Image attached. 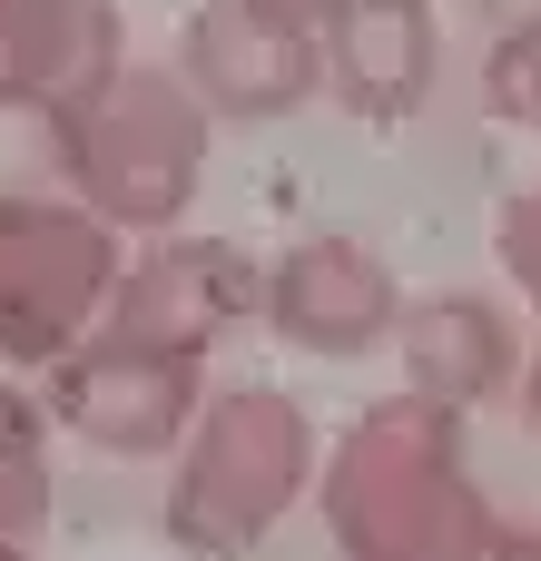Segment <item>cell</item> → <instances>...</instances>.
<instances>
[{
    "mask_svg": "<svg viewBox=\"0 0 541 561\" xmlns=\"http://www.w3.org/2000/svg\"><path fill=\"white\" fill-rule=\"evenodd\" d=\"M315 513L345 561H493L503 513L473 473L463 414L424 394H375L315 463Z\"/></svg>",
    "mask_w": 541,
    "mask_h": 561,
    "instance_id": "6da1fadb",
    "label": "cell"
},
{
    "mask_svg": "<svg viewBox=\"0 0 541 561\" xmlns=\"http://www.w3.org/2000/svg\"><path fill=\"white\" fill-rule=\"evenodd\" d=\"M325 434L286 385H217L187 444L168 454L158 533L187 561H256L296 503H315Z\"/></svg>",
    "mask_w": 541,
    "mask_h": 561,
    "instance_id": "7a4b0ae2",
    "label": "cell"
},
{
    "mask_svg": "<svg viewBox=\"0 0 541 561\" xmlns=\"http://www.w3.org/2000/svg\"><path fill=\"white\" fill-rule=\"evenodd\" d=\"M59 148V178L69 197L108 227V237H177L197 187H207V148H217V118L197 108V89L168 69V59H128L89 108H69L49 128Z\"/></svg>",
    "mask_w": 541,
    "mask_h": 561,
    "instance_id": "3957f363",
    "label": "cell"
},
{
    "mask_svg": "<svg viewBox=\"0 0 541 561\" xmlns=\"http://www.w3.org/2000/svg\"><path fill=\"white\" fill-rule=\"evenodd\" d=\"M118 266L128 237H108L79 197L0 187V365L49 375L69 345H89L118 296Z\"/></svg>",
    "mask_w": 541,
    "mask_h": 561,
    "instance_id": "277c9868",
    "label": "cell"
},
{
    "mask_svg": "<svg viewBox=\"0 0 541 561\" xmlns=\"http://www.w3.org/2000/svg\"><path fill=\"white\" fill-rule=\"evenodd\" d=\"M39 404L99 463H168L187 444V424L207 414V365L197 355L128 345V335H89V345H69L39 375Z\"/></svg>",
    "mask_w": 541,
    "mask_h": 561,
    "instance_id": "5b68a950",
    "label": "cell"
},
{
    "mask_svg": "<svg viewBox=\"0 0 541 561\" xmlns=\"http://www.w3.org/2000/svg\"><path fill=\"white\" fill-rule=\"evenodd\" d=\"M256 316H266V256L237 247V237L177 227V237H148L118 266V296H108L99 335H128V345H158V355H197L207 365Z\"/></svg>",
    "mask_w": 541,
    "mask_h": 561,
    "instance_id": "8992f818",
    "label": "cell"
},
{
    "mask_svg": "<svg viewBox=\"0 0 541 561\" xmlns=\"http://www.w3.org/2000/svg\"><path fill=\"white\" fill-rule=\"evenodd\" d=\"M404 306H414L404 276L365 237L315 227V237H286L266 256V316L256 325L296 355H375V345H394Z\"/></svg>",
    "mask_w": 541,
    "mask_h": 561,
    "instance_id": "52a82bcc",
    "label": "cell"
},
{
    "mask_svg": "<svg viewBox=\"0 0 541 561\" xmlns=\"http://www.w3.org/2000/svg\"><path fill=\"white\" fill-rule=\"evenodd\" d=\"M168 69L197 89V108H207L217 128H266V118H296V108L325 89V39L256 20L246 0H197V10L177 20Z\"/></svg>",
    "mask_w": 541,
    "mask_h": 561,
    "instance_id": "ba28073f",
    "label": "cell"
},
{
    "mask_svg": "<svg viewBox=\"0 0 541 561\" xmlns=\"http://www.w3.org/2000/svg\"><path fill=\"white\" fill-rule=\"evenodd\" d=\"M522 325L483 296V286H444V296H414L404 325H394V365H404V394L444 404V414H483L503 394H522Z\"/></svg>",
    "mask_w": 541,
    "mask_h": 561,
    "instance_id": "9c48e42d",
    "label": "cell"
},
{
    "mask_svg": "<svg viewBox=\"0 0 541 561\" xmlns=\"http://www.w3.org/2000/svg\"><path fill=\"white\" fill-rule=\"evenodd\" d=\"M434 79H444L434 0H345V20L325 30V89L365 128H404L434 99Z\"/></svg>",
    "mask_w": 541,
    "mask_h": 561,
    "instance_id": "30bf717a",
    "label": "cell"
},
{
    "mask_svg": "<svg viewBox=\"0 0 541 561\" xmlns=\"http://www.w3.org/2000/svg\"><path fill=\"white\" fill-rule=\"evenodd\" d=\"M128 59H138V49H128V10H118V0H20L10 108H30L39 128H59V118L89 108Z\"/></svg>",
    "mask_w": 541,
    "mask_h": 561,
    "instance_id": "8fae6325",
    "label": "cell"
},
{
    "mask_svg": "<svg viewBox=\"0 0 541 561\" xmlns=\"http://www.w3.org/2000/svg\"><path fill=\"white\" fill-rule=\"evenodd\" d=\"M49 404L20 375H0V542H39L49 523Z\"/></svg>",
    "mask_w": 541,
    "mask_h": 561,
    "instance_id": "7c38bea8",
    "label": "cell"
},
{
    "mask_svg": "<svg viewBox=\"0 0 541 561\" xmlns=\"http://www.w3.org/2000/svg\"><path fill=\"white\" fill-rule=\"evenodd\" d=\"M483 108H493L503 128H532L541 138V0L483 49Z\"/></svg>",
    "mask_w": 541,
    "mask_h": 561,
    "instance_id": "4fadbf2b",
    "label": "cell"
},
{
    "mask_svg": "<svg viewBox=\"0 0 541 561\" xmlns=\"http://www.w3.org/2000/svg\"><path fill=\"white\" fill-rule=\"evenodd\" d=\"M493 266H503V286H513L522 306H541V178L503 197V217H493Z\"/></svg>",
    "mask_w": 541,
    "mask_h": 561,
    "instance_id": "5bb4252c",
    "label": "cell"
},
{
    "mask_svg": "<svg viewBox=\"0 0 541 561\" xmlns=\"http://www.w3.org/2000/svg\"><path fill=\"white\" fill-rule=\"evenodd\" d=\"M256 20H276V30H306V39H325L335 20H345V0H246Z\"/></svg>",
    "mask_w": 541,
    "mask_h": 561,
    "instance_id": "9a60e30c",
    "label": "cell"
},
{
    "mask_svg": "<svg viewBox=\"0 0 541 561\" xmlns=\"http://www.w3.org/2000/svg\"><path fill=\"white\" fill-rule=\"evenodd\" d=\"M513 404H522V424H532V434H541V345H532V355H522V394H513Z\"/></svg>",
    "mask_w": 541,
    "mask_h": 561,
    "instance_id": "2e32d148",
    "label": "cell"
},
{
    "mask_svg": "<svg viewBox=\"0 0 541 561\" xmlns=\"http://www.w3.org/2000/svg\"><path fill=\"white\" fill-rule=\"evenodd\" d=\"M10 39H20V0H0V108H10Z\"/></svg>",
    "mask_w": 541,
    "mask_h": 561,
    "instance_id": "e0dca14e",
    "label": "cell"
},
{
    "mask_svg": "<svg viewBox=\"0 0 541 561\" xmlns=\"http://www.w3.org/2000/svg\"><path fill=\"white\" fill-rule=\"evenodd\" d=\"M0 561H39V552H30V542H0Z\"/></svg>",
    "mask_w": 541,
    "mask_h": 561,
    "instance_id": "ac0fdd59",
    "label": "cell"
}]
</instances>
